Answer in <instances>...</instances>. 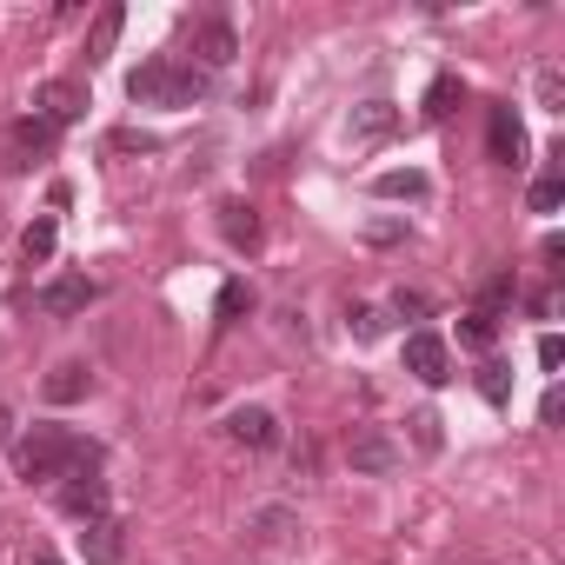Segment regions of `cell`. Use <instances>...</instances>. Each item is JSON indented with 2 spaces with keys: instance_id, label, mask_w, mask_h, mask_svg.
I'll use <instances>...</instances> for the list:
<instances>
[{
  "instance_id": "obj_1",
  "label": "cell",
  "mask_w": 565,
  "mask_h": 565,
  "mask_svg": "<svg viewBox=\"0 0 565 565\" xmlns=\"http://www.w3.org/2000/svg\"><path fill=\"white\" fill-rule=\"evenodd\" d=\"M14 466H21L28 486H41V479H67V472H81V466H100V446L81 439L74 426H34V433L21 439Z\"/></svg>"
},
{
  "instance_id": "obj_2",
  "label": "cell",
  "mask_w": 565,
  "mask_h": 565,
  "mask_svg": "<svg viewBox=\"0 0 565 565\" xmlns=\"http://www.w3.org/2000/svg\"><path fill=\"white\" fill-rule=\"evenodd\" d=\"M127 94L140 107H200L206 100V74L193 61H147L127 74Z\"/></svg>"
},
{
  "instance_id": "obj_3",
  "label": "cell",
  "mask_w": 565,
  "mask_h": 565,
  "mask_svg": "<svg viewBox=\"0 0 565 565\" xmlns=\"http://www.w3.org/2000/svg\"><path fill=\"white\" fill-rule=\"evenodd\" d=\"M94 300H100V279L94 273H61V279H47V287H41V313L47 320H74Z\"/></svg>"
},
{
  "instance_id": "obj_4",
  "label": "cell",
  "mask_w": 565,
  "mask_h": 565,
  "mask_svg": "<svg viewBox=\"0 0 565 565\" xmlns=\"http://www.w3.org/2000/svg\"><path fill=\"white\" fill-rule=\"evenodd\" d=\"M61 512H67V519H81V525L107 519V479H100V466L67 472V486H61Z\"/></svg>"
},
{
  "instance_id": "obj_5",
  "label": "cell",
  "mask_w": 565,
  "mask_h": 565,
  "mask_svg": "<svg viewBox=\"0 0 565 565\" xmlns=\"http://www.w3.org/2000/svg\"><path fill=\"white\" fill-rule=\"evenodd\" d=\"M406 373H413L419 386H446V380H452L446 340H439V333H406Z\"/></svg>"
},
{
  "instance_id": "obj_6",
  "label": "cell",
  "mask_w": 565,
  "mask_h": 565,
  "mask_svg": "<svg viewBox=\"0 0 565 565\" xmlns=\"http://www.w3.org/2000/svg\"><path fill=\"white\" fill-rule=\"evenodd\" d=\"M347 459H353V472L386 479V472L399 466V446H393V433H386V426H360V433L347 439Z\"/></svg>"
},
{
  "instance_id": "obj_7",
  "label": "cell",
  "mask_w": 565,
  "mask_h": 565,
  "mask_svg": "<svg viewBox=\"0 0 565 565\" xmlns=\"http://www.w3.org/2000/svg\"><path fill=\"white\" fill-rule=\"evenodd\" d=\"M399 134V107L393 100H360L353 114H347V140L353 147H380V140H393Z\"/></svg>"
},
{
  "instance_id": "obj_8",
  "label": "cell",
  "mask_w": 565,
  "mask_h": 565,
  "mask_svg": "<svg viewBox=\"0 0 565 565\" xmlns=\"http://www.w3.org/2000/svg\"><path fill=\"white\" fill-rule=\"evenodd\" d=\"M239 54V34H233V21H193V61H200V74H213V67H226Z\"/></svg>"
},
{
  "instance_id": "obj_9",
  "label": "cell",
  "mask_w": 565,
  "mask_h": 565,
  "mask_svg": "<svg viewBox=\"0 0 565 565\" xmlns=\"http://www.w3.org/2000/svg\"><path fill=\"white\" fill-rule=\"evenodd\" d=\"M486 153H492L499 167H525V127H519L512 107H492V114H486Z\"/></svg>"
},
{
  "instance_id": "obj_10",
  "label": "cell",
  "mask_w": 565,
  "mask_h": 565,
  "mask_svg": "<svg viewBox=\"0 0 565 565\" xmlns=\"http://www.w3.org/2000/svg\"><path fill=\"white\" fill-rule=\"evenodd\" d=\"M34 114H41L47 127H67V120L87 114V87H81V81H47V87L34 94Z\"/></svg>"
},
{
  "instance_id": "obj_11",
  "label": "cell",
  "mask_w": 565,
  "mask_h": 565,
  "mask_svg": "<svg viewBox=\"0 0 565 565\" xmlns=\"http://www.w3.org/2000/svg\"><path fill=\"white\" fill-rule=\"evenodd\" d=\"M226 433H233L246 452H273V446H279V419H273L266 406H239V413L226 419Z\"/></svg>"
},
{
  "instance_id": "obj_12",
  "label": "cell",
  "mask_w": 565,
  "mask_h": 565,
  "mask_svg": "<svg viewBox=\"0 0 565 565\" xmlns=\"http://www.w3.org/2000/svg\"><path fill=\"white\" fill-rule=\"evenodd\" d=\"M41 393H47L54 406H74V399H87V393H94V373H87V360H61V366L41 380Z\"/></svg>"
},
{
  "instance_id": "obj_13",
  "label": "cell",
  "mask_w": 565,
  "mask_h": 565,
  "mask_svg": "<svg viewBox=\"0 0 565 565\" xmlns=\"http://www.w3.org/2000/svg\"><path fill=\"white\" fill-rule=\"evenodd\" d=\"M81 552H87V565H120L127 558V532L114 519H94V525H81Z\"/></svg>"
},
{
  "instance_id": "obj_14",
  "label": "cell",
  "mask_w": 565,
  "mask_h": 565,
  "mask_svg": "<svg viewBox=\"0 0 565 565\" xmlns=\"http://www.w3.org/2000/svg\"><path fill=\"white\" fill-rule=\"evenodd\" d=\"M54 140H61V127H47L41 114H28V120L14 127V167H34L41 153H54Z\"/></svg>"
},
{
  "instance_id": "obj_15",
  "label": "cell",
  "mask_w": 565,
  "mask_h": 565,
  "mask_svg": "<svg viewBox=\"0 0 565 565\" xmlns=\"http://www.w3.org/2000/svg\"><path fill=\"white\" fill-rule=\"evenodd\" d=\"M220 233H226L239 253H253V246L266 239V233H259V213H253L246 200H226V206H220Z\"/></svg>"
},
{
  "instance_id": "obj_16",
  "label": "cell",
  "mask_w": 565,
  "mask_h": 565,
  "mask_svg": "<svg viewBox=\"0 0 565 565\" xmlns=\"http://www.w3.org/2000/svg\"><path fill=\"white\" fill-rule=\"evenodd\" d=\"M120 28H127V8H100V14H94V28H87V67H100V61L114 54Z\"/></svg>"
},
{
  "instance_id": "obj_17",
  "label": "cell",
  "mask_w": 565,
  "mask_h": 565,
  "mask_svg": "<svg viewBox=\"0 0 565 565\" xmlns=\"http://www.w3.org/2000/svg\"><path fill=\"white\" fill-rule=\"evenodd\" d=\"M532 213H558V200H565V160H545V173L532 180Z\"/></svg>"
},
{
  "instance_id": "obj_18",
  "label": "cell",
  "mask_w": 565,
  "mask_h": 565,
  "mask_svg": "<svg viewBox=\"0 0 565 565\" xmlns=\"http://www.w3.org/2000/svg\"><path fill=\"white\" fill-rule=\"evenodd\" d=\"M54 246H61V226H54V213H41V220L21 233V253H28V266H41V259H54Z\"/></svg>"
},
{
  "instance_id": "obj_19",
  "label": "cell",
  "mask_w": 565,
  "mask_h": 565,
  "mask_svg": "<svg viewBox=\"0 0 565 565\" xmlns=\"http://www.w3.org/2000/svg\"><path fill=\"white\" fill-rule=\"evenodd\" d=\"M492 340H499V313H466L459 320V347H472V353H492Z\"/></svg>"
},
{
  "instance_id": "obj_20",
  "label": "cell",
  "mask_w": 565,
  "mask_h": 565,
  "mask_svg": "<svg viewBox=\"0 0 565 565\" xmlns=\"http://www.w3.org/2000/svg\"><path fill=\"white\" fill-rule=\"evenodd\" d=\"M373 193H380V200H426V173H413V167H406V173H380Z\"/></svg>"
},
{
  "instance_id": "obj_21",
  "label": "cell",
  "mask_w": 565,
  "mask_h": 565,
  "mask_svg": "<svg viewBox=\"0 0 565 565\" xmlns=\"http://www.w3.org/2000/svg\"><path fill=\"white\" fill-rule=\"evenodd\" d=\"M459 94H466V87H459V81H452V74H439V81H433V87H426V120H446V114H452V107H459Z\"/></svg>"
},
{
  "instance_id": "obj_22",
  "label": "cell",
  "mask_w": 565,
  "mask_h": 565,
  "mask_svg": "<svg viewBox=\"0 0 565 565\" xmlns=\"http://www.w3.org/2000/svg\"><path fill=\"white\" fill-rule=\"evenodd\" d=\"M479 393H486L492 406H505V399H512V366H499V360H486V366H479Z\"/></svg>"
},
{
  "instance_id": "obj_23",
  "label": "cell",
  "mask_w": 565,
  "mask_h": 565,
  "mask_svg": "<svg viewBox=\"0 0 565 565\" xmlns=\"http://www.w3.org/2000/svg\"><path fill=\"white\" fill-rule=\"evenodd\" d=\"M239 313H253V294H246V279H226L220 287V327H233Z\"/></svg>"
},
{
  "instance_id": "obj_24",
  "label": "cell",
  "mask_w": 565,
  "mask_h": 565,
  "mask_svg": "<svg viewBox=\"0 0 565 565\" xmlns=\"http://www.w3.org/2000/svg\"><path fill=\"white\" fill-rule=\"evenodd\" d=\"M512 300H519L512 273H492V279H486V300H479V313H499V307H512Z\"/></svg>"
},
{
  "instance_id": "obj_25",
  "label": "cell",
  "mask_w": 565,
  "mask_h": 565,
  "mask_svg": "<svg viewBox=\"0 0 565 565\" xmlns=\"http://www.w3.org/2000/svg\"><path fill=\"white\" fill-rule=\"evenodd\" d=\"M539 100H545V114H565V74L558 67H539Z\"/></svg>"
},
{
  "instance_id": "obj_26",
  "label": "cell",
  "mask_w": 565,
  "mask_h": 565,
  "mask_svg": "<svg viewBox=\"0 0 565 565\" xmlns=\"http://www.w3.org/2000/svg\"><path fill=\"white\" fill-rule=\"evenodd\" d=\"M347 327H353V340H380V333H386L380 307H353V320H347Z\"/></svg>"
},
{
  "instance_id": "obj_27",
  "label": "cell",
  "mask_w": 565,
  "mask_h": 565,
  "mask_svg": "<svg viewBox=\"0 0 565 565\" xmlns=\"http://www.w3.org/2000/svg\"><path fill=\"white\" fill-rule=\"evenodd\" d=\"M413 439H419V452H439V419L433 413H413Z\"/></svg>"
},
{
  "instance_id": "obj_28",
  "label": "cell",
  "mask_w": 565,
  "mask_h": 565,
  "mask_svg": "<svg viewBox=\"0 0 565 565\" xmlns=\"http://www.w3.org/2000/svg\"><path fill=\"white\" fill-rule=\"evenodd\" d=\"M393 313H406V320H419V313H426V294H406V287H399V300H393Z\"/></svg>"
},
{
  "instance_id": "obj_29",
  "label": "cell",
  "mask_w": 565,
  "mask_h": 565,
  "mask_svg": "<svg viewBox=\"0 0 565 565\" xmlns=\"http://www.w3.org/2000/svg\"><path fill=\"white\" fill-rule=\"evenodd\" d=\"M558 360H565V347H558V333H545V340H539V366H545V373H552V366H558Z\"/></svg>"
},
{
  "instance_id": "obj_30",
  "label": "cell",
  "mask_w": 565,
  "mask_h": 565,
  "mask_svg": "<svg viewBox=\"0 0 565 565\" xmlns=\"http://www.w3.org/2000/svg\"><path fill=\"white\" fill-rule=\"evenodd\" d=\"M28 565H61V558H54V552H34V558H28Z\"/></svg>"
}]
</instances>
